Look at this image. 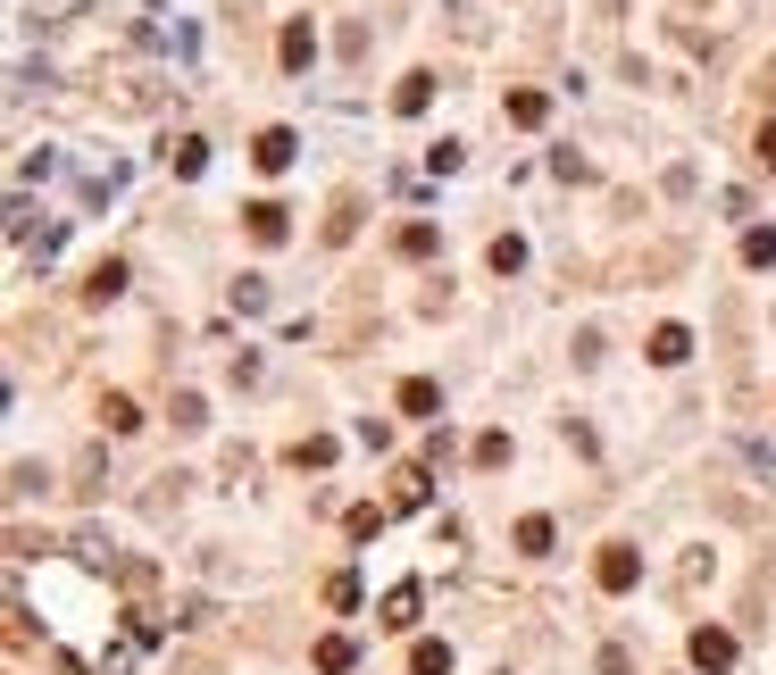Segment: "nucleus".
Wrapping results in <instances>:
<instances>
[{
    "instance_id": "25",
    "label": "nucleus",
    "mask_w": 776,
    "mask_h": 675,
    "mask_svg": "<svg viewBox=\"0 0 776 675\" xmlns=\"http://www.w3.org/2000/svg\"><path fill=\"white\" fill-rule=\"evenodd\" d=\"M326 609H360V576L342 567V576H326Z\"/></svg>"
},
{
    "instance_id": "3",
    "label": "nucleus",
    "mask_w": 776,
    "mask_h": 675,
    "mask_svg": "<svg viewBox=\"0 0 776 675\" xmlns=\"http://www.w3.org/2000/svg\"><path fill=\"white\" fill-rule=\"evenodd\" d=\"M693 667L701 675H726V667H735V634H726V625H693Z\"/></svg>"
},
{
    "instance_id": "5",
    "label": "nucleus",
    "mask_w": 776,
    "mask_h": 675,
    "mask_svg": "<svg viewBox=\"0 0 776 675\" xmlns=\"http://www.w3.org/2000/svg\"><path fill=\"white\" fill-rule=\"evenodd\" d=\"M276 58H285L293 75H301L309 58H318V34H309V18H285V34H276Z\"/></svg>"
},
{
    "instance_id": "11",
    "label": "nucleus",
    "mask_w": 776,
    "mask_h": 675,
    "mask_svg": "<svg viewBox=\"0 0 776 675\" xmlns=\"http://www.w3.org/2000/svg\"><path fill=\"white\" fill-rule=\"evenodd\" d=\"M426 100H435V75H426V67H410V75H401V93H393V109H401V117H417Z\"/></svg>"
},
{
    "instance_id": "7",
    "label": "nucleus",
    "mask_w": 776,
    "mask_h": 675,
    "mask_svg": "<svg viewBox=\"0 0 776 675\" xmlns=\"http://www.w3.org/2000/svg\"><path fill=\"white\" fill-rule=\"evenodd\" d=\"M117 292H126V259H100L93 276H84V300H93V309H109Z\"/></svg>"
},
{
    "instance_id": "19",
    "label": "nucleus",
    "mask_w": 776,
    "mask_h": 675,
    "mask_svg": "<svg viewBox=\"0 0 776 675\" xmlns=\"http://www.w3.org/2000/svg\"><path fill=\"white\" fill-rule=\"evenodd\" d=\"M410 675H451V642H417V651H410Z\"/></svg>"
},
{
    "instance_id": "18",
    "label": "nucleus",
    "mask_w": 776,
    "mask_h": 675,
    "mask_svg": "<svg viewBox=\"0 0 776 675\" xmlns=\"http://www.w3.org/2000/svg\"><path fill=\"white\" fill-rule=\"evenodd\" d=\"M384 517H393V508L360 501V508H351V517H342V525H351V543H376V534H384Z\"/></svg>"
},
{
    "instance_id": "22",
    "label": "nucleus",
    "mask_w": 776,
    "mask_h": 675,
    "mask_svg": "<svg viewBox=\"0 0 776 675\" xmlns=\"http://www.w3.org/2000/svg\"><path fill=\"white\" fill-rule=\"evenodd\" d=\"M100 426H109V433H134V426H142V409H134L126 393H109V400H100Z\"/></svg>"
},
{
    "instance_id": "13",
    "label": "nucleus",
    "mask_w": 776,
    "mask_h": 675,
    "mask_svg": "<svg viewBox=\"0 0 776 675\" xmlns=\"http://www.w3.org/2000/svg\"><path fill=\"white\" fill-rule=\"evenodd\" d=\"M501 109H510V126H543V117H551V93H534V84H527V93H510Z\"/></svg>"
},
{
    "instance_id": "27",
    "label": "nucleus",
    "mask_w": 776,
    "mask_h": 675,
    "mask_svg": "<svg viewBox=\"0 0 776 675\" xmlns=\"http://www.w3.org/2000/svg\"><path fill=\"white\" fill-rule=\"evenodd\" d=\"M176 426H184V433H192V426H209V409H201V393H176Z\"/></svg>"
},
{
    "instance_id": "20",
    "label": "nucleus",
    "mask_w": 776,
    "mask_h": 675,
    "mask_svg": "<svg viewBox=\"0 0 776 675\" xmlns=\"http://www.w3.org/2000/svg\"><path fill=\"white\" fill-rule=\"evenodd\" d=\"M743 267H776V225H752L743 234Z\"/></svg>"
},
{
    "instance_id": "6",
    "label": "nucleus",
    "mask_w": 776,
    "mask_h": 675,
    "mask_svg": "<svg viewBox=\"0 0 776 675\" xmlns=\"http://www.w3.org/2000/svg\"><path fill=\"white\" fill-rule=\"evenodd\" d=\"M293 150H301V142H293V126H267L259 142H251V159H259V168L276 175V168H293Z\"/></svg>"
},
{
    "instance_id": "23",
    "label": "nucleus",
    "mask_w": 776,
    "mask_h": 675,
    "mask_svg": "<svg viewBox=\"0 0 776 675\" xmlns=\"http://www.w3.org/2000/svg\"><path fill=\"white\" fill-rule=\"evenodd\" d=\"M485 259H492V276H518V267H527V243H518V234H501Z\"/></svg>"
},
{
    "instance_id": "12",
    "label": "nucleus",
    "mask_w": 776,
    "mask_h": 675,
    "mask_svg": "<svg viewBox=\"0 0 776 675\" xmlns=\"http://www.w3.org/2000/svg\"><path fill=\"white\" fill-rule=\"evenodd\" d=\"M168 168L176 175H201L209 168V142H201V133H176V142H168Z\"/></svg>"
},
{
    "instance_id": "24",
    "label": "nucleus",
    "mask_w": 776,
    "mask_h": 675,
    "mask_svg": "<svg viewBox=\"0 0 776 675\" xmlns=\"http://www.w3.org/2000/svg\"><path fill=\"white\" fill-rule=\"evenodd\" d=\"M518 550H527V559H543V550H551V517H518Z\"/></svg>"
},
{
    "instance_id": "28",
    "label": "nucleus",
    "mask_w": 776,
    "mask_h": 675,
    "mask_svg": "<svg viewBox=\"0 0 776 675\" xmlns=\"http://www.w3.org/2000/svg\"><path fill=\"white\" fill-rule=\"evenodd\" d=\"M752 150H759V159H768V168H776V117H768V126H759V142H752Z\"/></svg>"
},
{
    "instance_id": "16",
    "label": "nucleus",
    "mask_w": 776,
    "mask_h": 675,
    "mask_svg": "<svg viewBox=\"0 0 776 675\" xmlns=\"http://www.w3.org/2000/svg\"><path fill=\"white\" fill-rule=\"evenodd\" d=\"M435 250H443V234H435L426 217H417V225H401V259H435Z\"/></svg>"
},
{
    "instance_id": "1",
    "label": "nucleus",
    "mask_w": 776,
    "mask_h": 675,
    "mask_svg": "<svg viewBox=\"0 0 776 675\" xmlns=\"http://www.w3.org/2000/svg\"><path fill=\"white\" fill-rule=\"evenodd\" d=\"M593 583H602V592H635V583H644V550H635V543H609L602 559H593Z\"/></svg>"
},
{
    "instance_id": "26",
    "label": "nucleus",
    "mask_w": 776,
    "mask_h": 675,
    "mask_svg": "<svg viewBox=\"0 0 776 675\" xmlns=\"http://www.w3.org/2000/svg\"><path fill=\"white\" fill-rule=\"evenodd\" d=\"M459 159H468L459 142H435V150H426V168H435V175H459Z\"/></svg>"
},
{
    "instance_id": "10",
    "label": "nucleus",
    "mask_w": 776,
    "mask_h": 675,
    "mask_svg": "<svg viewBox=\"0 0 776 675\" xmlns=\"http://www.w3.org/2000/svg\"><path fill=\"white\" fill-rule=\"evenodd\" d=\"M360 234V192H334V208H326V243H351Z\"/></svg>"
},
{
    "instance_id": "17",
    "label": "nucleus",
    "mask_w": 776,
    "mask_h": 675,
    "mask_svg": "<svg viewBox=\"0 0 776 675\" xmlns=\"http://www.w3.org/2000/svg\"><path fill=\"white\" fill-rule=\"evenodd\" d=\"M293 468H334V433H301L293 442Z\"/></svg>"
},
{
    "instance_id": "21",
    "label": "nucleus",
    "mask_w": 776,
    "mask_h": 675,
    "mask_svg": "<svg viewBox=\"0 0 776 675\" xmlns=\"http://www.w3.org/2000/svg\"><path fill=\"white\" fill-rule=\"evenodd\" d=\"M468 459H476V468H510V433H501V426H492V433H476V450H468Z\"/></svg>"
},
{
    "instance_id": "9",
    "label": "nucleus",
    "mask_w": 776,
    "mask_h": 675,
    "mask_svg": "<svg viewBox=\"0 0 776 675\" xmlns=\"http://www.w3.org/2000/svg\"><path fill=\"white\" fill-rule=\"evenodd\" d=\"M684 358H693V334L684 325H660L651 334V367H684Z\"/></svg>"
},
{
    "instance_id": "2",
    "label": "nucleus",
    "mask_w": 776,
    "mask_h": 675,
    "mask_svg": "<svg viewBox=\"0 0 776 675\" xmlns=\"http://www.w3.org/2000/svg\"><path fill=\"white\" fill-rule=\"evenodd\" d=\"M243 234H251L259 250H276V243L293 234V208H285V201H251V208H243Z\"/></svg>"
},
{
    "instance_id": "15",
    "label": "nucleus",
    "mask_w": 776,
    "mask_h": 675,
    "mask_svg": "<svg viewBox=\"0 0 776 675\" xmlns=\"http://www.w3.org/2000/svg\"><path fill=\"white\" fill-rule=\"evenodd\" d=\"M351 658H360V642H351V634H326L318 642V667L326 675H351Z\"/></svg>"
},
{
    "instance_id": "14",
    "label": "nucleus",
    "mask_w": 776,
    "mask_h": 675,
    "mask_svg": "<svg viewBox=\"0 0 776 675\" xmlns=\"http://www.w3.org/2000/svg\"><path fill=\"white\" fill-rule=\"evenodd\" d=\"M393 508H401V517L426 508V468H393Z\"/></svg>"
},
{
    "instance_id": "8",
    "label": "nucleus",
    "mask_w": 776,
    "mask_h": 675,
    "mask_svg": "<svg viewBox=\"0 0 776 675\" xmlns=\"http://www.w3.org/2000/svg\"><path fill=\"white\" fill-rule=\"evenodd\" d=\"M443 409V384L435 375H410V384H401V417H435Z\"/></svg>"
},
{
    "instance_id": "4",
    "label": "nucleus",
    "mask_w": 776,
    "mask_h": 675,
    "mask_svg": "<svg viewBox=\"0 0 776 675\" xmlns=\"http://www.w3.org/2000/svg\"><path fill=\"white\" fill-rule=\"evenodd\" d=\"M376 625H384V634H410V625H417V583H393V592L376 600Z\"/></svg>"
}]
</instances>
